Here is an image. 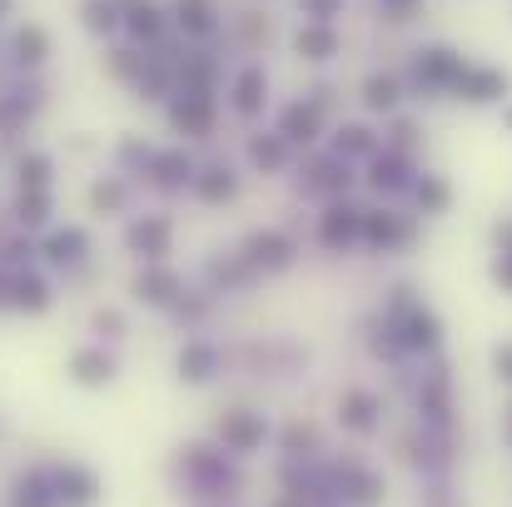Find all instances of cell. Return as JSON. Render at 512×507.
Returning <instances> with one entry per match:
<instances>
[{
    "mask_svg": "<svg viewBox=\"0 0 512 507\" xmlns=\"http://www.w3.org/2000/svg\"><path fill=\"white\" fill-rule=\"evenodd\" d=\"M383 10H388L393 20H413V15L423 10V0H383Z\"/></svg>",
    "mask_w": 512,
    "mask_h": 507,
    "instance_id": "13",
    "label": "cell"
},
{
    "mask_svg": "<svg viewBox=\"0 0 512 507\" xmlns=\"http://www.w3.org/2000/svg\"><path fill=\"white\" fill-rule=\"evenodd\" d=\"M403 348H418V353H433L438 348V319L428 309H418V304H413V314L403 324Z\"/></svg>",
    "mask_w": 512,
    "mask_h": 507,
    "instance_id": "8",
    "label": "cell"
},
{
    "mask_svg": "<svg viewBox=\"0 0 512 507\" xmlns=\"http://www.w3.org/2000/svg\"><path fill=\"white\" fill-rule=\"evenodd\" d=\"M378 150V140H373V130H363V125H343L339 130V155H373Z\"/></svg>",
    "mask_w": 512,
    "mask_h": 507,
    "instance_id": "12",
    "label": "cell"
},
{
    "mask_svg": "<svg viewBox=\"0 0 512 507\" xmlns=\"http://www.w3.org/2000/svg\"><path fill=\"white\" fill-rule=\"evenodd\" d=\"M363 234H368V244L393 249V244L408 239V224H403L398 214H378V209H368V214H363Z\"/></svg>",
    "mask_w": 512,
    "mask_h": 507,
    "instance_id": "6",
    "label": "cell"
},
{
    "mask_svg": "<svg viewBox=\"0 0 512 507\" xmlns=\"http://www.w3.org/2000/svg\"><path fill=\"white\" fill-rule=\"evenodd\" d=\"M294 45H299V55H309V60H329V55H339V30L324 25V20H314V25L299 30Z\"/></svg>",
    "mask_w": 512,
    "mask_h": 507,
    "instance_id": "5",
    "label": "cell"
},
{
    "mask_svg": "<svg viewBox=\"0 0 512 507\" xmlns=\"http://www.w3.org/2000/svg\"><path fill=\"white\" fill-rule=\"evenodd\" d=\"M508 438H512V413H508Z\"/></svg>",
    "mask_w": 512,
    "mask_h": 507,
    "instance_id": "17",
    "label": "cell"
},
{
    "mask_svg": "<svg viewBox=\"0 0 512 507\" xmlns=\"http://www.w3.org/2000/svg\"><path fill=\"white\" fill-rule=\"evenodd\" d=\"M463 55H453V50H443V45H433V50H418V60H413V75H418V85H453L458 75H463Z\"/></svg>",
    "mask_w": 512,
    "mask_h": 507,
    "instance_id": "2",
    "label": "cell"
},
{
    "mask_svg": "<svg viewBox=\"0 0 512 507\" xmlns=\"http://www.w3.org/2000/svg\"><path fill=\"white\" fill-rule=\"evenodd\" d=\"M453 90L468 105H493V100L508 95V75L503 70H488V65H463V75L453 80Z\"/></svg>",
    "mask_w": 512,
    "mask_h": 507,
    "instance_id": "1",
    "label": "cell"
},
{
    "mask_svg": "<svg viewBox=\"0 0 512 507\" xmlns=\"http://www.w3.org/2000/svg\"><path fill=\"white\" fill-rule=\"evenodd\" d=\"M493 274H498V284H508V289H512V254H498Z\"/></svg>",
    "mask_w": 512,
    "mask_h": 507,
    "instance_id": "16",
    "label": "cell"
},
{
    "mask_svg": "<svg viewBox=\"0 0 512 507\" xmlns=\"http://www.w3.org/2000/svg\"><path fill=\"white\" fill-rule=\"evenodd\" d=\"M448 199H453V189H448V179H438V174H423V179L413 184V204H418L423 214H443Z\"/></svg>",
    "mask_w": 512,
    "mask_h": 507,
    "instance_id": "10",
    "label": "cell"
},
{
    "mask_svg": "<svg viewBox=\"0 0 512 507\" xmlns=\"http://www.w3.org/2000/svg\"><path fill=\"white\" fill-rule=\"evenodd\" d=\"M339 418H343V428H353V433H373L378 428V398L373 393H348Z\"/></svg>",
    "mask_w": 512,
    "mask_h": 507,
    "instance_id": "7",
    "label": "cell"
},
{
    "mask_svg": "<svg viewBox=\"0 0 512 507\" xmlns=\"http://www.w3.org/2000/svg\"><path fill=\"white\" fill-rule=\"evenodd\" d=\"M339 493L348 498V503L373 507V503H383V478H378L373 468H363V463H343L339 468Z\"/></svg>",
    "mask_w": 512,
    "mask_h": 507,
    "instance_id": "3",
    "label": "cell"
},
{
    "mask_svg": "<svg viewBox=\"0 0 512 507\" xmlns=\"http://www.w3.org/2000/svg\"><path fill=\"white\" fill-rule=\"evenodd\" d=\"M493 363H498V373L512 383V343H498V353H493Z\"/></svg>",
    "mask_w": 512,
    "mask_h": 507,
    "instance_id": "15",
    "label": "cell"
},
{
    "mask_svg": "<svg viewBox=\"0 0 512 507\" xmlns=\"http://www.w3.org/2000/svg\"><path fill=\"white\" fill-rule=\"evenodd\" d=\"M398 100H403V85L393 75H368L363 80V105L368 110H393Z\"/></svg>",
    "mask_w": 512,
    "mask_h": 507,
    "instance_id": "11",
    "label": "cell"
},
{
    "mask_svg": "<svg viewBox=\"0 0 512 507\" xmlns=\"http://www.w3.org/2000/svg\"><path fill=\"white\" fill-rule=\"evenodd\" d=\"M358 234H363V209H353V204L329 209V219H324V239H329V244H348V239H358Z\"/></svg>",
    "mask_w": 512,
    "mask_h": 507,
    "instance_id": "9",
    "label": "cell"
},
{
    "mask_svg": "<svg viewBox=\"0 0 512 507\" xmlns=\"http://www.w3.org/2000/svg\"><path fill=\"white\" fill-rule=\"evenodd\" d=\"M339 5H343V0H304V10H309L314 20H324V25L339 15Z\"/></svg>",
    "mask_w": 512,
    "mask_h": 507,
    "instance_id": "14",
    "label": "cell"
},
{
    "mask_svg": "<svg viewBox=\"0 0 512 507\" xmlns=\"http://www.w3.org/2000/svg\"><path fill=\"white\" fill-rule=\"evenodd\" d=\"M418 408H423V418L433 423V428H448V413H453V393H448V378L443 373H433L423 388H418Z\"/></svg>",
    "mask_w": 512,
    "mask_h": 507,
    "instance_id": "4",
    "label": "cell"
}]
</instances>
